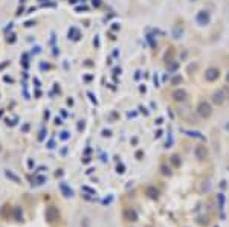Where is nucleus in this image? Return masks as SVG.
Instances as JSON below:
<instances>
[{
	"mask_svg": "<svg viewBox=\"0 0 229 227\" xmlns=\"http://www.w3.org/2000/svg\"><path fill=\"white\" fill-rule=\"evenodd\" d=\"M125 218H127V220H130V221H135L136 220V212L135 210H127L125 212Z\"/></svg>",
	"mask_w": 229,
	"mask_h": 227,
	"instance_id": "9",
	"label": "nucleus"
},
{
	"mask_svg": "<svg viewBox=\"0 0 229 227\" xmlns=\"http://www.w3.org/2000/svg\"><path fill=\"white\" fill-rule=\"evenodd\" d=\"M196 20H197V23L199 24H208L209 23V14L206 12V11H200L199 14H197V17H196Z\"/></svg>",
	"mask_w": 229,
	"mask_h": 227,
	"instance_id": "5",
	"label": "nucleus"
},
{
	"mask_svg": "<svg viewBox=\"0 0 229 227\" xmlns=\"http://www.w3.org/2000/svg\"><path fill=\"white\" fill-rule=\"evenodd\" d=\"M147 192H148L150 195H151V197H156V195H157V190H154L153 187H150V189L147 190Z\"/></svg>",
	"mask_w": 229,
	"mask_h": 227,
	"instance_id": "11",
	"label": "nucleus"
},
{
	"mask_svg": "<svg viewBox=\"0 0 229 227\" xmlns=\"http://www.w3.org/2000/svg\"><path fill=\"white\" fill-rule=\"evenodd\" d=\"M226 81H228V83H229V72H228V75H226Z\"/></svg>",
	"mask_w": 229,
	"mask_h": 227,
	"instance_id": "12",
	"label": "nucleus"
},
{
	"mask_svg": "<svg viewBox=\"0 0 229 227\" xmlns=\"http://www.w3.org/2000/svg\"><path fill=\"white\" fill-rule=\"evenodd\" d=\"M228 98H229V88L228 87H222V88H218L217 92L212 93V102L217 104V105H222Z\"/></svg>",
	"mask_w": 229,
	"mask_h": 227,
	"instance_id": "1",
	"label": "nucleus"
},
{
	"mask_svg": "<svg viewBox=\"0 0 229 227\" xmlns=\"http://www.w3.org/2000/svg\"><path fill=\"white\" fill-rule=\"evenodd\" d=\"M173 98H174V101L182 102V101H185V99H187V92H185L183 88H177V90H174Z\"/></svg>",
	"mask_w": 229,
	"mask_h": 227,
	"instance_id": "6",
	"label": "nucleus"
},
{
	"mask_svg": "<svg viewBox=\"0 0 229 227\" xmlns=\"http://www.w3.org/2000/svg\"><path fill=\"white\" fill-rule=\"evenodd\" d=\"M206 156H208V151H206L205 147H197L196 148V157L197 159L203 160V159H206Z\"/></svg>",
	"mask_w": 229,
	"mask_h": 227,
	"instance_id": "7",
	"label": "nucleus"
},
{
	"mask_svg": "<svg viewBox=\"0 0 229 227\" xmlns=\"http://www.w3.org/2000/svg\"><path fill=\"white\" fill-rule=\"evenodd\" d=\"M180 83H182V78H180V76H176V78L173 79V84H174V85H177V84H180Z\"/></svg>",
	"mask_w": 229,
	"mask_h": 227,
	"instance_id": "10",
	"label": "nucleus"
},
{
	"mask_svg": "<svg viewBox=\"0 0 229 227\" xmlns=\"http://www.w3.org/2000/svg\"><path fill=\"white\" fill-rule=\"evenodd\" d=\"M58 218H60V212H58L57 207L50 206V207L46 209V220H48L49 223H55Z\"/></svg>",
	"mask_w": 229,
	"mask_h": 227,
	"instance_id": "3",
	"label": "nucleus"
},
{
	"mask_svg": "<svg viewBox=\"0 0 229 227\" xmlns=\"http://www.w3.org/2000/svg\"><path fill=\"white\" fill-rule=\"evenodd\" d=\"M197 113L202 116V117H209L211 113H212V108H211V105L206 102V101H202L197 107Z\"/></svg>",
	"mask_w": 229,
	"mask_h": 227,
	"instance_id": "2",
	"label": "nucleus"
},
{
	"mask_svg": "<svg viewBox=\"0 0 229 227\" xmlns=\"http://www.w3.org/2000/svg\"><path fill=\"white\" fill-rule=\"evenodd\" d=\"M218 76H220V72H218V69H215V67H209V69L205 72V79L209 81V83L217 81Z\"/></svg>",
	"mask_w": 229,
	"mask_h": 227,
	"instance_id": "4",
	"label": "nucleus"
},
{
	"mask_svg": "<svg viewBox=\"0 0 229 227\" xmlns=\"http://www.w3.org/2000/svg\"><path fill=\"white\" fill-rule=\"evenodd\" d=\"M14 215H15V220H17V221H22L23 213H22V209H20V207H15V209H14Z\"/></svg>",
	"mask_w": 229,
	"mask_h": 227,
	"instance_id": "8",
	"label": "nucleus"
}]
</instances>
